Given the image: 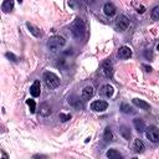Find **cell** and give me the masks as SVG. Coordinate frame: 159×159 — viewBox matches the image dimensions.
I'll return each mask as SVG.
<instances>
[{
    "instance_id": "cell-1",
    "label": "cell",
    "mask_w": 159,
    "mask_h": 159,
    "mask_svg": "<svg viewBox=\"0 0 159 159\" xmlns=\"http://www.w3.org/2000/svg\"><path fill=\"white\" fill-rule=\"evenodd\" d=\"M71 32H72L73 37L77 40H82L84 37L86 26H84V22L82 19H76L73 21V24L71 25Z\"/></svg>"
},
{
    "instance_id": "cell-2",
    "label": "cell",
    "mask_w": 159,
    "mask_h": 159,
    "mask_svg": "<svg viewBox=\"0 0 159 159\" xmlns=\"http://www.w3.org/2000/svg\"><path fill=\"white\" fill-rule=\"evenodd\" d=\"M65 45H66V40H65V37H62V36H60V35L52 36V37L47 41V47H48V50L52 51V52H56V51L61 50Z\"/></svg>"
},
{
    "instance_id": "cell-3",
    "label": "cell",
    "mask_w": 159,
    "mask_h": 159,
    "mask_svg": "<svg viewBox=\"0 0 159 159\" xmlns=\"http://www.w3.org/2000/svg\"><path fill=\"white\" fill-rule=\"evenodd\" d=\"M42 80H43L46 87L50 88V89H55L60 86V78L53 72H50V71L45 72L43 76H42Z\"/></svg>"
},
{
    "instance_id": "cell-4",
    "label": "cell",
    "mask_w": 159,
    "mask_h": 159,
    "mask_svg": "<svg viewBox=\"0 0 159 159\" xmlns=\"http://www.w3.org/2000/svg\"><path fill=\"white\" fill-rule=\"evenodd\" d=\"M145 135H147V138H148L152 143H157V142H159V128L155 127V125H152V127L147 128V130H145Z\"/></svg>"
},
{
    "instance_id": "cell-5",
    "label": "cell",
    "mask_w": 159,
    "mask_h": 159,
    "mask_svg": "<svg viewBox=\"0 0 159 159\" xmlns=\"http://www.w3.org/2000/svg\"><path fill=\"white\" fill-rule=\"evenodd\" d=\"M129 24H130L129 19H128L127 16H124V15H120V16L117 19V21H116V27H117L118 31H125V30L128 29Z\"/></svg>"
},
{
    "instance_id": "cell-6",
    "label": "cell",
    "mask_w": 159,
    "mask_h": 159,
    "mask_svg": "<svg viewBox=\"0 0 159 159\" xmlns=\"http://www.w3.org/2000/svg\"><path fill=\"white\" fill-rule=\"evenodd\" d=\"M108 107V103L106 101H93L91 103V109L93 112H104Z\"/></svg>"
},
{
    "instance_id": "cell-7",
    "label": "cell",
    "mask_w": 159,
    "mask_h": 159,
    "mask_svg": "<svg viewBox=\"0 0 159 159\" xmlns=\"http://www.w3.org/2000/svg\"><path fill=\"white\" fill-rule=\"evenodd\" d=\"M117 56H118L120 60H127V58H129V57L132 56V50H130V47H128V46H122V47H119V50H118V52H117Z\"/></svg>"
},
{
    "instance_id": "cell-8",
    "label": "cell",
    "mask_w": 159,
    "mask_h": 159,
    "mask_svg": "<svg viewBox=\"0 0 159 159\" xmlns=\"http://www.w3.org/2000/svg\"><path fill=\"white\" fill-rule=\"evenodd\" d=\"M103 72H104L106 77H108V78L113 77V65L109 60H106L103 62Z\"/></svg>"
},
{
    "instance_id": "cell-9",
    "label": "cell",
    "mask_w": 159,
    "mask_h": 159,
    "mask_svg": "<svg viewBox=\"0 0 159 159\" xmlns=\"http://www.w3.org/2000/svg\"><path fill=\"white\" fill-rule=\"evenodd\" d=\"M99 93H101L102 96L109 98V97L113 96V93H114V88H113L111 84H103V86L101 87V89H99Z\"/></svg>"
},
{
    "instance_id": "cell-10",
    "label": "cell",
    "mask_w": 159,
    "mask_h": 159,
    "mask_svg": "<svg viewBox=\"0 0 159 159\" xmlns=\"http://www.w3.org/2000/svg\"><path fill=\"white\" fill-rule=\"evenodd\" d=\"M103 11H104V14H106L107 16L112 17V16H114V15H116L117 9H116V6H114L112 2H106V4H104V6H103Z\"/></svg>"
},
{
    "instance_id": "cell-11",
    "label": "cell",
    "mask_w": 159,
    "mask_h": 159,
    "mask_svg": "<svg viewBox=\"0 0 159 159\" xmlns=\"http://www.w3.org/2000/svg\"><path fill=\"white\" fill-rule=\"evenodd\" d=\"M30 93L32 97H39L40 93H41V84H40V81H34V83L31 84L30 87Z\"/></svg>"
},
{
    "instance_id": "cell-12",
    "label": "cell",
    "mask_w": 159,
    "mask_h": 159,
    "mask_svg": "<svg viewBox=\"0 0 159 159\" xmlns=\"http://www.w3.org/2000/svg\"><path fill=\"white\" fill-rule=\"evenodd\" d=\"M93 94H94L93 87H92V86H86V87L82 89V94H81V96H82V99H83V101H87V99L92 98Z\"/></svg>"
},
{
    "instance_id": "cell-13",
    "label": "cell",
    "mask_w": 159,
    "mask_h": 159,
    "mask_svg": "<svg viewBox=\"0 0 159 159\" xmlns=\"http://www.w3.org/2000/svg\"><path fill=\"white\" fill-rule=\"evenodd\" d=\"M132 102H133V104H134V106H137V107H138V108H140V109H145V111H148V109L150 108L149 103H147V102H145V101H143V99L133 98V99H132Z\"/></svg>"
},
{
    "instance_id": "cell-14",
    "label": "cell",
    "mask_w": 159,
    "mask_h": 159,
    "mask_svg": "<svg viewBox=\"0 0 159 159\" xmlns=\"http://www.w3.org/2000/svg\"><path fill=\"white\" fill-rule=\"evenodd\" d=\"M68 103L71 104V106H73L76 109H83V102H82V99H80V98H68Z\"/></svg>"
},
{
    "instance_id": "cell-15",
    "label": "cell",
    "mask_w": 159,
    "mask_h": 159,
    "mask_svg": "<svg viewBox=\"0 0 159 159\" xmlns=\"http://www.w3.org/2000/svg\"><path fill=\"white\" fill-rule=\"evenodd\" d=\"M133 124H134V127H135V129H137L138 132H144V130H145V123H144L143 119L135 118V119L133 120Z\"/></svg>"
},
{
    "instance_id": "cell-16",
    "label": "cell",
    "mask_w": 159,
    "mask_h": 159,
    "mask_svg": "<svg viewBox=\"0 0 159 159\" xmlns=\"http://www.w3.org/2000/svg\"><path fill=\"white\" fill-rule=\"evenodd\" d=\"M133 149L135 153H143L145 147H144V143L140 140V139H135L134 140V144H133Z\"/></svg>"
},
{
    "instance_id": "cell-17",
    "label": "cell",
    "mask_w": 159,
    "mask_h": 159,
    "mask_svg": "<svg viewBox=\"0 0 159 159\" xmlns=\"http://www.w3.org/2000/svg\"><path fill=\"white\" fill-rule=\"evenodd\" d=\"M14 9V0H4V2L1 4V10L4 12H9Z\"/></svg>"
},
{
    "instance_id": "cell-18",
    "label": "cell",
    "mask_w": 159,
    "mask_h": 159,
    "mask_svg": "<svg viewBox=\"0 0 159 159\" xmlns=\"http://www.w3.org/2000/svg\"><path fill=\"white\" fill-rule=\"evenodd\" d=\"M26 27L29 29V31H30V34H32L35 37H41V31L36 27V26H34L32 24H30V22H26Z\"/></svg>"
},
{
    "instance_id": "cell-19",
    "label": "cell",
    "mask_w": 159,
    "mask_h": 159,
    "mask_svg": "<svg viewBox=\"0 0 159 159\" xmlns=\"http://www.w3.org/2000/svg\"><path fill=\"white\" fill-rule=\"evenodd\" d=\"M40 114L42 117H47V116L51 114V108L47 103H41L40 104Z\"/></svg>"
},
{
    "instance_id": "cell-20",
    "label": "cell",
    "mask_w": 159,
    "mask_h": 159,
    "mask_svg": "<svg viewBox=\"0 0 159 159\" xmlns=\"http://www.w3.org/2000/svg\"><path fill=\"white\" fill-rule=\"evenodd\" d=\"M119 134H120L124 139H127V140H129V138H130V130H129V128L125 127V125H122V127L119 128Z\"/></svg>"
},
{
    "instance_id": "cell-21",
    "label": "cell",
    "mask_w": 159,
    "mask_h": 159,
    "mask_svg": "<svg viewBox=\"0 0 159 159\" xmlns=\"http://www.w3.org/2000/svg\"><path fill=\"white\" fill-rule=\"evenodd\" d=\"M120 111H122L123 113H125V114H134V113H135V111H134L128 103H122V104H120Z\"/></svg>"
},
{
    "instance_id": "cell-22",
    "label": "cell",
    "mask_w": 159,
    "mask_h": 159,
    "mask_svg": "<svg viewBox=\"0 0 159 159\" xmlns=\"http://www.w3.org/2000/svg\"><path fill=\"white\" fill-rule=\"evenodd\" d=\"M106 155H107L109 159H119V158H122V154H120L119 152H117L116 149H109V150L106 153Z\"/></svg>"
},
{
    "instance_id": "cell-23",
    "label": "cell",
    "mask_w": 159,
    "mask_h": 159,
    "mask_svg": "<svg viewBox=\"0 0 159 159\" xmlns=\"http://www.w3.org/2000/svg\"><path fill=\"white\" fill-rule=\"evenodd\" d=\"M103 139H104V142H106V143L112 142V139H113V134H112V132H111V128H109V127H107V128L104 129Z\"/></svg>"
},
{
    "instance_id": "cell-24",
    "label": "cell",
    "mask_w": 159,
    "mask_h": 159,
    "mask_svg": "<svg viewBox=\"0 0 159 159\" xmlns=\"http://www.w3.org/2000/svg\"><path fill=\"white\" fill-rule=\"evenodd\" d=\"M150 16H152V19H153V20H155V21H158V20H159V5H157V6L152 10Z\"/></svg>"
},
{
    "instance_id": "cell-25",
    "label": "cell",
    "mask_w": 159,
    "mask_h": 159,
    "mask_svg": "<svg viewBox=\"0 0 159 159\" xmlns=\"http://www.w3.org/2000/svg\"><path fill=\"white\" fill-rule=\"evenodd\" d=\"M26 104L29 106L30 112L31 113H35V111H36V103H35V101L34 99H26Z\"/></svg>"
},
{
    "instance_id": "cell-26",
    "label": "cell",
    "mask_w": 159,
    "mask_h": 159,
    "mask_svg": "<svg viewBox=\"0 0 159 159\" xmlns=\"http://www.w3.org/2000/svg\"><path fill=\"white\" fill-rule=\"evenodd\" d=\"M60 119L62 122H67L68 119H71V114H65V113H60Z\"/></svg>"
},
{
    "instance_id": "cell-27",
    "label": "cell",
    "mask_w": 159,
    "mask_h": 159,
    "mask_svg": "<svg viewBox=\"0 0 159 159\" xmlns=\"http://www.w3.org/2000/svg\"><path fill=\"white\" fill-rule=\"evenodd\" d=\"M5 56H6V57H7L9 60L14 61V62H15V61H17V57H16V56H15L14 53H11V52H6V53H5Z\"/></svg>"
},
{
    "instance_id": "cell-28",
    "label": "cell",
    "mask_w": 159,
    "mask_h": 159,
    "mask_svg": "<svg viewBox=\"0 0 159 159\" xmlns=\"http://www.w3.org/2000/svg\"><path fill=\"white\" fill-rule=\"evenodd\" d=\"M144 56H145L148 60H152V58H153V52H152L150 50H145V51H144Z\"/></svg>"
},
{
    "instance_id": "cell-29",
    "label": "cell",
    "mask_w": 159,
    "mask_h": 159,
    "mask_svg": "<svg viewBox=\"0 0 159 159\" xmlns=\"http://www.w3.org/2000/svg\"><path fill=\"white\" fill-rule=\"evenodd\" d=\"M137 11H138V12H140V14H143V12L145 11V7H144V6H139Z\"/></svg>"
},
{
    "instance_id": "cell-30",
    "label": "cell",
    "mask_w": 159,
    "mask_h": 159,
    "mask_svg": "<svg viewBox=\"0 0 159 159\" xmlns=\"http://www.w3.org/2000/svg\"><path fill=\"white\" fill-rule=\"evenodd\" d=\"M143 67L145 68V71H148V72H150L152 71V67L150 66H148V65H143Z\"/></svg>"
},
{
    "instance_id": "cell-31",
    "label": "cell",
    "mask_w": 159,
    "mask_h": 159,
    "mask_svg": "<svg viewBox=\"0 0 159 159\" xmlns=\"http://www.w3.org/2000/svg\"><path fill=\"white\" fill-rule=\"evenodd\" d=\"M2 158H5V159H7V155H6L5 153H2Z\"/></svg>"
},
{
    "instance_id": "cell-32",
    "label": "cell",
    "mask_w": 159,
    "mask_h": 159,
    "mask_svg": "<svg viewBox=\"0 0 159 159\" xmlns=\"http://www.w3.org/2000/svg\"><path fill=\"white\" fill-rule=\"evenodd\" d=\"M17 1H19V2H20V4H21V2H22V0H17Z\"/></svg>"
},
{
    "instance_id": "cell-33",
    "label": "cell",
    "mask_w": 159,
    "mask_h": 159,
    "mask_svg": "<svg viewBox=\"0 0 159 159\" xmlns=\"http://www.w3.org/2000/svg\"><path fill=\"white\" fill-rule=\"evenodd\" d=\"M157 50H159V43H158V46H157Z\"/></svg>"
}]
</instances>
